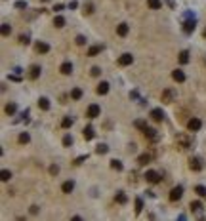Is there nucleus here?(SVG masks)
Returning a JSON list of instances; mask_svg holds the SVG:
<instances>
[{"instance_id": "obj_16", "label": "nucleus", "mask_w": 206, "mask_h": 221, "mask_svg": "<svg viewBox=\"0 0 206 221\" xmlns=\"http://www.w3.org/2000/svg\"><path fill=\"white\" fill-rule=\"evenodd\" d=\"M172 78H174L176 82H185V72L179 71V69H176V71L172 72Z\"/></svg>"}, {"instance_id": "obj_15", "label": "nucleus", "mask_w": 206, "mask_h": 221, "mask_svg": "<svg viewBox=\"0 0 206 221\" xmlns=\"http://www.w3.org/2000/svg\"><path fill=\"white\" fill-rule=\"evenodd\" d=\"M36 52L38 54H48L50 52V44H46V42H36Z\"/></svg>"}, {"instance_id": "obj_40", "label": "nucleus", "mask_w": 206, "mask_h": 221, "mask_svg": "<svg viewBox=\"0 0 206 221\" xmlns=\"http://www.w3.org/2000/svg\"><path fill=\"white\" fill-rule=\"evenodd\" d=\"M90 75H92V76H99V75H101V69H99V67H92V69H90Z\"/></svg>"}, {"instance_id": "obj_29", "label": "nucleus", "mask_w": 206, "mask_h": 221, "mask_svg": "<svg viewBox=\"0 0 206 221\" xmlns=\"http://www.w3.org/2000/svg\"><path fill=\"white\" fill-rule=\"evenodd\" d=\"M111 168H113V170H117V171H122V168H124V166H122V162H120V160L113 158V160H111Z\"/></svg>"}, {"instance_id": "obj_5", "label": "nucleus", "mask_w": 206, "mask_h": 221, "mask_svg": "<svg viewBox=\"0 0 206 221\" xmlns=\"http://www.w3.org/2000/svg\"><path fill=\"white\" fill-rule=\"evenodd\" d=\"M145 179L149 183H158L160 181V174H158V171H155V170H147L145 171Z\"/></svg>"}, {"instance_id": "obj_22", "label": "nucleus", "mask_w": 206, "mask_h": 221, "mask_svg": "<svg viewBox=\"0 0 206 221\" xmlns=\"http://www.w3.org/2000/svg\"><path fill=\"white\" fill-rule=\"evenodd\" d=\"M96 92H98L99 95H105V93L109 92V82H99L98 88H96Z\"/></svg>"}, {"instance_id": "obj_49", "label": "nucleus", "mask_w": 206, "mask_h": 221, "mask_svg": "<svg viewBox=\"0 0 206 221\" xmlns=\"http://www.w3.org/2000/svg\"><path fill=\"white\" fill-rule=\"evenodd\" d=\"M54 10H55V12H61V10H65V6H63V4H55Z\"/></svg>"}, {"instance_id": "obj_24", "label": "nucleus", "mask_w": 206, "mask_h": 221, "mask_svg": "<svg viewBox=\"0 0 206 221\" xmlns=\"http://www.w3.org/2000/svg\"><path fill=\"white\" fill-rule=\"evenodd\" d=\"M38 107L42 111H48L50 109V99H48V97H40V99H38Z\"/></svg>"}, {"instance_id": "obj_25", "label": "nucleus", "mask_w": 206, "mask_h": 221, "mask_svg": "<svg viewBox=\"0 0 206 221\" xmlns=\"http://www.w3.org/2000/svg\"><path fill=\"white\" fill-rule=\"evenodd\" d=\"M179 63H181V65L189 63V52H187V50H181V52H179Z\"/></svg>"}, {"instance_id": "obj_30", "label": "nucleus", "mask_w": 206, "mask_h": 221, "mask_svg": "<svg viewBox=\"0 0 206 221\" xmlns=\"http://www.w3.org/2000/svg\"><path fill=\"white\" fill-rule=\"evenodd\" d=\"M107 151H109V147H107L105 143H99V145L96 147V153H98V155H105Z\"/></svg>"}, {"instance_id": "obj_10", "label": "nucleus", "mask_w": 206, "mask_h": 221, "mask_svg": "<svg viewBox=\"0 0 206 221\" xmlns=\"http://www.w3.org/2000/svg\"><path fill=\"white\" fill-rule=\"evenodd\" d=\"M151 118H153L155 122H162V120H164V111H162V109H153V111H151Z\"/></svg>"}, {"instance_id": "obj_42", "label": "nucleus", "mask_w": 206, "mask_h": 221, "mask_svg": "<svg viewBox=\"0 0 206 221\" xmlns=\"http://www.w3.org/2000/svg\"><path fill=\"white\" fill-rule=\"evenodd\" d=\"M50 174H52V176H57V174H59V166H57V164H52V166H50Z\"/></svg>"}, {"instance_id": "obj_44", "label": "nucleus", "mask_w": 206, "mask_h": 221, "mask_svg": "<svg viewBox=\"0 0 206 221\" xmlns=\"http://www.w3.org/2000/svg\"><path fill=\"white\" fill-rule=\"evenodd\" d=\"M75 42H77V44H78V46H84V44H86V38H84V36H82V34H78V36H77V40H75Z\"/></svg>"}, {"instance_id": "obj_46", "label": "nucleus", "mask_w": 206, "mask_h": 221, "mask_svg": "<svg viewBox=\"0 0 206 221\" xmlns=\"http://www.w3.org/2000/svg\"><path fill=\"white\" fill-rule=\"evenodd\" d=\"M86 158H88V155H82V156H78V158L75 160V164H82V162L86 160Z\"/></svg>"}, {"instance_id": "obj_8", "label": "nucleus", "mask_w": 206, "mask_h": 221, "mask_svg": "<svg viewBox=\"0 0 206 221\" xmlns=\"http://www.w3.org/2000/svg\"><path fill=\"white\" fill-rule=\"evenodd\" d=\"M181 194H183V187H181V185H177V187H174V189L170 191V200H172V202H176V200H179V198H181Z\"/></svg>"}, {"instance_id": "obj_48", "label": "nucleus", "mask_w": 206, "mask_h": 221, "mask_svg": "<svg viewBox=\"0 0 206 221\" xmlns=\"http://www.w3.org/2000/svg\"><path fill=\"white\" fill-rule=\"evenodd\" d=\"M77 8H78V2H77V0H73V2L69 4V10H77Z\"/></svg>"}, {"instance_id": "obj_28", "label": "nucleus", "mask_w": 206, "mask_h": 221, "mask_svg": "<svg viewBox=\"0 0 206 221\" xmlns=\"http://www.w3.org/2000/svg\"><path fill=\"white\" fill-rule=\"evenodd\" d=\"M54 25H55L57 29L65 27V17H63V15H55V19H54Z\"/></svg>"}, {"instance_id": "obj_50", "label": "nucleus", "mask_w": 206, "mask_h": 221, "mask_svg": "<svg viewBox=\"0 0 206 221\" xmlns=\"http://www.w3.org/2000/svg\"><path fill=\"white\" fill-rule=\"evenodd\" d=\"M10 80H13V82H19V76H17V75H10Z\"/></svg>"}, {"instance_id": "obj_51", "label": "nucleus", "mask_w": 206, "mask_h": 221, "mask_svg": "<svg viewBox=\"0 0 206 221\" xmlns=\"http://www.w3.org/2000/svg\"><path fill=\"white\" fill-rule=\"evenodd\" d=\"M42 2H48V0H42Z\"/></svg>"}, {"instance_id": "obj_35", "label": "nucleus", "mask_w": 206, "mask_h": 221, "mask_svg": "<svg viewBox=\"0 0 206 221\" xmlns=\"http://www.w3.org/2000/svg\"><path fill=\"white\" fill-rule=\"evenodd\" d=\"M195 192H197L198 196H206V187H204V185H197V187H195Z\"/></svg>"}, {"instance_id": "obj_4", "label": "nucleus", "mask_w": 206, "mask_h": 221, "mask_svg": "<svg viewBox=\"0 0 206 221\" xmlns=\"http://www.w3.org/2000/svg\"><path fill=\"white\" fill-rule=\"evenodd\" d=\"M176 141L179 143L181 149H189V147L193 145V139H191V137H187V135H177V137H176Z\"/></svg>"}, {"instance_id": "obj_2", "label": "nucleus", "mask_w": 206, "mask_h": 221, "mask_svg": "<svg viewBox=\"0 0 206 221\" xmlns=\"http://www.w3.org/2000/svg\"><path fill=\"white\" fill-rule=\"evenodd\" d=\"M195 27H197V19L195 17H187L185 21H183V33L185 34H191L195 31Z\"/></svg>"}, {"instance_id": "obj_23", "label": "nucleus", "mask_w": 206, "mask_h": 221, "mask_svg": "<svg viewBox=\"0 0 206 221\" xmlns=\"http://www.w3.org/2000/svg\"><path fill=\"white\" fill-rule=\"evenodd\" d=\"M147 6L151 10H160L162 8V0H147Z\"/></svg>"}, {"instance_id": "obj_27", "label": "nucleus", "mask_w": 206, "mask_h": 221, "mask_svg": "<svg viewBox=\"0 0 206 221\" xmlns=\"http://www.w3.org/2000/svg\"><path fill=\"white\" fill-rule=\"evenodd\" d=\"M80 97H82V90H80V88H73V90H71V99L78 101Z\"/></svg>"}, {"instance_id": "obj_37", "label": "nucleus", "mask_w": 206, "mask_h": 221, "mask_svg": "<svg viewBox=\"0 0 206 221\" xmlns=\"http://www.w3.org/2000/svg\"><path fill=\"white\" fill-rule=\"evenodd\" d=\"M143 210V200L141 198H135V213H140Z\"/></svg>"}, {"instance_id": "obj_1", "label": "nucleus", "mask_w": 206, "mask_h": 221, "mask_svg": "<svg viewBox=\"0 0 206 221\" xmlns=\"http://www.w3.org/2000/svg\"><path fill=\"white\" fill-rule=\"evenodd\" d=\"M177 99V92L174 90V88H166L164 92H162V101L164 103H174Z\"/></svg>"}, {"instance_id": "obj_20", "label": "nucleus", "mask_w": 206, "mask_h": 221, "mask_svg": "<svg viewBox=\"0 0 206 221\" xmlns=\"http://www.w3.org/2000/svg\"><path fill=\"white\" fill-rule=\"evenodd\" d=\"M151 155L149 153H145V155H140V158H137V164H140V166H147L149 162H151Z\"/></svg>"}, {"instance_id": "obj_33", "label": "nucleus", "mask_w": 206, "mask_h": 221, "mask_svg": "<svg viewBox=\"0 0 206 221\" xmlns=\"http://www.w3.org/2000/svg\"><path fill=\"white\" fill-rule=\"evenodd\" d=\"M15 111H17V105H15V103H8V105H6V114H10V116H12Z\"/></svg>"}, {"instance_id": "obj_19", "label": "nucleus", "mask_w": 206, "mask_h": 221, "mask_svg": "<svg viewBox=\"0 0 206 221\" xmlns=\"http://www.w3.org/2000/svg\"><path fill=\"white\" fill-rule=\"evenodd\" d=\"M114 200H117L119 204H126V202H128V196H126L124 191H119L117 194H114Z\"/></svg>"}, {"instance_id": "obj_21", "label": "nucleus", "mask_w": 206, "mask_h": 221, "mask_svg": "<svg viewBox=\"0 0 206 221\" xmlns=\"http://www.w3.org/2000/svg\"><path fill=\"white\" fill-rule=\"evenodd\" d=\"M73 189H75V181H65V183L61 185V191H63L65 194H69V192H73Z\"/></svg>"}, {"instance_id": "obj_13", "label": "nucleus", "mask_w": 206, "mask_h": 221, "mask_svg": "<svg viewBox=\"0 0 206 221\" xmlns=\"http://www.w3.org/2000/svg\"><path fill=\"white\" fill-rule=\"evenodd\" d=\"M143 134H145V137L147 139H151V141H158V134H156V130H153V128H145L143 130Z\"/></svg>"}, {"instance_id": "obj_31", "label": "nucleus", "mask_w": 206, "mask_h": 221, "mask_svg": "<svg viewBox=\"0 0 206 221\" xmlns=\"http://www.w3.org/2000/svg\"><path fill=\"white\" fill-rule=\"evenodd\" d=\"M189 208H191V212H200L202 210V202L200 200H195V202H191Z\"/></svg>"}, {"instance_id": "obj_3", "label": "nucleus", "mask_w": 206, "mask_h": 221, "mask_svg": "<svg viewBox=\"0 0 206 221\" xmlns=\"http://www.w3.org/2000/svg\"><path fill=\"white\" fill-rule=\"evenodd\" d=\"M99 114H101V107L96 105V103H92V105L88 107V111H86V116H88V118H98Z\"/></svg>"}, {"instance_id": "obj_11", "label": "nucleus", "mask_w": 206, "mask_h": 221, "mask_svg": "<svg viewBox=\"0 0 206 221\" xmlns=\"http://www.w3.org/2000/svg\"><path fill=\"white\" fill-rule=\"evenodd\" d=\"M101 52H103V46H101V44H96V46H92L90 50H88V54H86V55H88V57H96V55H98V54H101Z\"/></svg>"}, {"instance_id": "obj_26", "label": "nucleus", "mask_w": 206, "mask_h": 221, "mask_svg": "<svg viewBox=\"0 0 206 221\" xmlns=\"http://www.w3.org/2000/svg\"><path fill=\"white\" fill-rule=\"evenodd\" d=\"M71 126H73V118H71V116H65V118L61 120V128H63V130H69Z\"/></svg>"}, {"instance_id": "obj_34", "label": "nucleus", "mask_w": 206, "mask_h": 221, "mask_svg": "<svg viewBox=\"0 0 206 221\" xmlns=\"http://www.w3.org/2000/svg\"><path fill=\"white\" fill-rule=\"evenodd\" d=\"M31 141V135L27 134V132H23L21 135H19V143H23V145H25V143H29Z\"/></svg>"}, {"instance_id": "obj_18", "label": "nucleus", "mask_w": 206, "mask_h": 221, "mask_svg": "<svg viewBox=\"0 0 206 221\" xmlns=\"http://www.w3.org/2000/svg\"><path fill=\"white\" fill-rule=\"evenodd\" d=\"M59 71H61V75H71V72H73V65L69 61H65V63H61Z\"/></svg>"}, {"instance_id": "obj_9", "label": "nucleus", "mask_w": 206, "mask_h": 221, "mask_svg": "<svg viewBox=\"0 0 206 221\" xmlns=\"http://www.w3.org/2000/svg\"><path fill=\"white\" fill-rule=\"evenodd\" d=\"M134 63V55L132 54H122L120 57H119V65L120 67H128V65H132Z\"/></svg>"}, {"instance_id": "obj_52", "label": "nucleus", "mask_w": 206, "mask_h": 221, "mask_svg": "<svg viewBox=\"0 0 206 221\" xmlns=\"http://www.w3.org/2000/svg\"><path fill=\"white\" fill-rule=\"evenodd\" d=\"M204 36H206V31H204Z\"/></svg>"}, {"instance_id": "obj_39", "label": "nucleus", "mask_w": 206, "mask_h": 221, "mask_svg": "<svg viewBox=\"0 0 206 221\" xmlns=\"http://www.w3.org/2000/svg\"><path fill=\"white\" fill-rule=\"evenodd\" d=\"M63 145H65V147H71V145H73V137L69 135V134L63 137Z\"/></svg>"}, {"instance_id": "obj_36", "label": "nucleus", "mask_w": 206, "mask_h": 221, "mask_svg": "<svg viewBox=\"0 0 206 221\" xmlns=\"http://www.w3.org/2000/svg\"><path fill=\"white\" fill-rule=\"evenodd\" d=\"M134 126H135V128H140V130H145V128H147V122H145V120H135V122H134Z\"/></svg>"}, {"instance_id": "obj_6", "label": "nucleus", "mask_w": 206, "mask_h": 221, "mask_svg": "<svg viewBox=\"0 0 206 221\" xmlns=\"http://www.w3.org/2000/svg\"><path fill=\"white\" fill-rule=\"evenodd\" d=\"M189 168H191L193 171H200V170H202V160H200L198 156H191V158H189Z\"/></svg>"}, {"instance_id": "obj_12", "label": "nucleus", "mask_w": 206, "mask_h": 221, "mask_svg": "<svg viewBox=\"0 0 206 221\" xmlns=\"http://www.w3.org/2000/svg\"><path fill=\"white\" fill-rule=\"evenodd\" d=\"M40 71H42L40 65H33V67L29 69V78H31V80H36V78L40 76Z\"/></svg>"}, {"instance_id": "obj_45", "label": "nucleus", "mask_w": 206, "mask_h": 221, "mask_svg": "<svg viewBox=\"0 0 206 221\" xmlns=\"http://www.w3.org/2000/svg\"><path fill=\"white\" fill-rule=\"evenodd\" d=\"M19 42L21 44H29V34H21L19 36Z\"/></svg>"}, {"instance_id": "obj_38", "label": "nucleus", "mask_w": 206, "mask_h": 221, "mask_svg": "<svg viewBox=\"0 0 206 221\" xmlns=\"http://www.w3.org/2000/svg\"><path fill=\"white\" fill-rule=\"evenodd\" d=\"M10 177H12L10 171H8V170H2V174H0V179H2V181H10Z\"/></svg>"}, {"instance_id": "obj_7", "label": "nucleus", "mask_w": 206, "mask_h": 221, "mask_svg": "<svg viewBox=\"0 0 206 221\" xmlns=\"http://www.w3.org/2000/svg\"><path fill=\"white\" fill-rule=\"evenodd\" d=\"M200 126H202L200 118H191V120L187 122V130H189V132H198V130H200Z\"/></svg>"}, {"instance_id": "obj_14", "label": "nucleus", "mask_w": 206, "mask_h": 221, "mask_svg": "<svg viewBox=\"0 0 206 221\" xmlns=\"http://www.w3.org/2000/svg\"><path fill=\"white\" fill-rule=\"evenodd\" d=\"M82 135H84V139H86V141H90V139H94V137H96V132H94V128H92V126H86V128L82 130Z\"/></svg>"}, {"instance_id": "obj_47", "label": "nucleus", "mask_w": 206, "mask_h": 221, "mask_svg": "<svg viewBox=\"0 0 206 221\" xmlns=\"http://www.w3.org/2000/svg\"><path fill=\"white\" fill-rule=\"evenodd\" d=\"M29 212H31L33 215H36V213H38V206H36V204H33V206L29 208Z\"/></svg>"}, {"instance_id": "obj_41", "label": "nucleus", "mask_w": 206, "mask_h": 221, "mask_svg": "<svg viewBox=\"0 0 206 221\" xmlns=\"http://www.w3.org/2000/svg\"><path fill=\"white\" fill-rule=\"evenodd\" d=\"M15 8L17 10H27V2L25 0H19V2H15Z\"/></svg>"}, {"instance_id": "obj_17", "label": "nucleus", "mask_w": 206, "mask_h": 221, "mask_svg": "<svg viewBox=\"0 0 206 221\" xmlns=\"http://www.w3.org/2000/svg\"><path fill=\"white\" fill-rule=\"evenodd\" d=\"M130 33V27H128V23H120V25L117 27V34L119 36H126Z\"/></svg>"}, {"instance_id": "obj_43", "label": "nucleus", "mask_w": 206, "mask_h": 221, "mask_svg": "<svg viewBox=\"0 0 206 221\" xmlns=\"http://www.w3.org/2000/svg\"><path fill=\"white\" fill-rule=\"evenodd\" d=\"M92 12H94V4H90V2H88V4L84 6V13H88V15H90Z\"/></svg>"}, {"instance_id": "obj_32", "label": "nucleus", "mask_w": 206, "mask_h": 221, "mask_svg": "<svg viewBox=\"0 0 206 221\" xmlns=\"http://www.w3.org/2000/svg\"><path fill=\"white\" fill-rule=\"evenodd\" d=\"M0 33H2L4 36H8V34L12 33V27L8 25V23H2V27H0Z\"/></svg>"}]
</instances>
